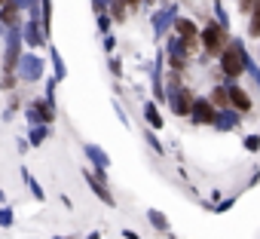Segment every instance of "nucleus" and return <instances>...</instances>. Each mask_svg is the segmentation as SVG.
<instances>
[{"label":"nucleus","instance_id":"5701e85b","mask_svg":"<svg viewBox=\"0 0 260 239\" xmlns=\"http://www.w3.org/2000/svg\"><path fill=\"white\" fill-rule=\"evenodd\" d=\"M214 22H220L223 28H230V19H226V10L220 4H214Z\"/></svg>","mask_w":260,"mask_h":239},{"label":"nucleus","instance_id":"7ed1b4c3","mask_svg":"<svg viewBox=\"0 0 260 239\" xmlns=\"http://www.w3.org/2000/svg\"><path fill=\"white\" fill-rule=\"evenodd\" d=\"M193 95H190V89L187 86H181L175 77H172V83H169V104H172V110L178 113V116H190L193 113Z\"/></svg>","mask_w":260,"mask_h":239},{"label":"nucleus","instance_id":"1a4fd4ad","mask_svg":"<svg viewBox=\"0 0 260 239\" xmlns=\"http://www.w3.org/2000/svg\"><path fill=\"white\" fill-rule=\"evenodd\" d=\"M28 116L34 120V123H49L55 113H52V104H49V101H46V104H43V101H34L31 110H28Z\"/></svg>","mask_w":260,"mask_h":239},{"label":"nucleus","instance_id":"c756f323","mask_svg":"<svg viewBox=\"0 0 260 239\" xmlns=\"http://www.w3.org/2000/svg\"><path fill=\"white\" fill-rule=\"evenodd\" d=\"M254 184H260V172H254V175H251V181H248V187H254Z\"/></svg>","mask_w":260,"mask_h":239},{"label":"nucleus","instance_id":"cd10ccee","mask_svg":"<svg viewBox=\"0 0 260 239\" xmlns=\"http://www.w3.org/2000/svg\"><path fill=\"white\" fill-rule=\"evenodd\" d=\"M110 71H113V74H116V77H119V74H122V68H119V62H116V58H110Z\"/></svg>","mask_w":260,"mask_h":239},{"label":"nucleus","instance_id":"2f4dec72","mask_svg":"<svg viewBox=\"0 0 260 239\" xmlns=\"http://www.w3.org/2000/svg\"><path fill=\"white\" fill-rule=\"evenodd\" d=\"M125 4H132V7H138V4H141V0H125Z\"/></svg>","mask_w":260,"mask_h":239},{"label":"nucleus","instance_id":"f03ea898","mask_svg":"<svg viewBox=\"0 0 260 239\" xmlns=\"http://www.w3.org/2000/svg\"><path fill=\"white\" fill-rule=\"evenodd\" d=\"M199 40H202V49H205L208 55H220V52L226 49V43H230L226 28H223L220 22L205 25V28H202V34H199Z\"/></svg>","mask_w":260,"mask_h":239},{"label":"nucleus","instance_id":"4be33fe9","mask_svg":"<svg viewBox=\"0 0 260 239\" xmlns=\"http://www.w3.org/2000/svg\"><path fill=\"white\" fill-rule=\"evenodd\" d=\"M144 138H147V144H150L156 154H162V144H159V138H156V129H147V132H144Z\"/></svg>","mask_w":260,"mask_h":239},{"label":"nucleus","instance_id":"dca6fc26","mask_svg":"<svg viewBox=\"0 0 260 239\" xmlns=\"http://www.w3.org/2000/svg\"><path fill=\"white\" fill-rule=\"evenodd\" d=\"M25 43H31V46H40L43 40H40V28H37V22H31L28 28H25Z\"/></svg>","mask_w":260,"mask_h":239},{"label":"nucleus","instance_id":"6e6552de","mask_svg":"<svg viewBox=\"0 0 260 239\" xmlns=\"http://www.w3.org/2000/svg\"><path fill=\"white\" fill-rule=\"evenodd\" d=\"M175 34L184 37L190 46H196V40H199V28H196L190 19H175Z\"/></svg>","mask_w":260,"mask_h":239},{"label":"nucleus","instance_id":"473e14b6","mask_svg":"<svg viewBox=\"0 0 260 239\" xmlns=\"http://www.w3.org/2000/svg\"><path fill=\"white\" fill-rule=\"evenodd\" d=\"M147 4H153V0H147Z\"/></svg>","mask_w":260,"mask_h":239},{"label":"nucleus","instance_id":"7c9ffc66","mask_svg":"<svg viewBox=\"0 0 260 239\" xmlns=\"http://www.w3.org/2000/svg\"><path fill=\"white\" fill-rule=\"evenodd\" d=\"M86 239H101V233H89V236H86Z\"/></svg>","mask_w":260,"mask_h":239},{"label":"nucleus","instance_id":"393cba45","mask_svg":"<svg viewBox=\"0 0 260 239\" xmlns=\"http://www.w3.org/2000/svg\"><path fill=\"white\" fill-rule=\"evenodd\" d=\"M52 62H55V74H58V80H61V77H64V65H61L58 52H52Z\"/></svg>","mask_w":260,"mask_h":239},{"label":"nucleus","instance_id":"412c9836","mask_svg":"<svg viewBox=\"0 0 260 239\" xmlns=\"http://www.w3.org/2000/svg\"><path fill=\"white\" fill-rule=\"evenodd\" d=\"M242 144H245V151L257 154V151H260V135H245V138H242Z\"/></svg>","mask_w":260,"mask_h":239},{"label":"nucleus","instance_id":"a878e982","mask_svg":"<svg viewBox=\"0 0 260 239\" xmlns=\"http://www.w3.org/2000/svg\"><path fill=\"white\" fill-rule=\"evenodd\" d=\"M0 224H4V227H10V224H13V215H10V208H0Z\"/></svg>","mask_w":260,"mask_h":239},{"label":"nucleus","instance_id":"bb28decb","mask_svg":"<svg viewBox=\"0 0 260 239\" xmlns=\"http://www.w3.org/2000/svg\"><path fill=\"white\" fill-rule=\"evenodd\" d=\"M98 28L107 31V28H110V19H107V16H98Z\"/></svg>","mask_w":260,"mask_h":239},{"label":"nucleus","instance_id":"ddd939ff","mask_svg":"<svg viewBox=\"0 0 260 239\" xmlns=\"http://www.w3.org/2000/svg\"><path fill=\"white\" fill-rule=\"evenodd\" d=\"M248 34H251V37H260V0H254V7H251V19H248Z\"/></svg>","mask_w":260,"mask_h":239},{"label":"nucleus","instance_id":"39448f33","mask_svg":"<svg viewBox=\"0 0 260 239\" xmlns=\"http://www.w3.org/2000/svg\"><path fill=\"white\" fill-rule=\"evenodd\" d=\"M239 120H242V110H236V107H220L217 116H214V129H217V132H233V129H239Z\"/></svg>","mask_w":260,"mask_h":239},{"label":"nucleus","instance_id":"2eb2a0df","mask_svg":"<svg viewBox=\"0 0 260 239\" xmlns=\"http://www.w3.org/2000/svg\"><path fill=\"white\" fill-rule=\"evenodd\" d=\"M147 221H150L156 230H162V233L169 230V218H166L162 212H156V208H150V212H147Z\"/></svg>","mask_w":260,"mask_h":239},{"label":"nucleus","instance_id":"aec40b11","mask_svg":"<svg viewBox=\"0 0 260 239\" xmlns=\"http://www.w3.org/2000/svg\"><path fill=\"white\" fill-rule=\"evenodd\" d=\"M236 199H239V196H226V199H220V202L214 205V215H223V212H230V208L236 205Z\"/></svg>","mask_w":260,"mask_h":239},{"label":"nucleus","instance_id":"4468645a","mask_svg":"<svg viewBox=\"0 0 260 239\" xmlns=\"http://www.w3.org/2000/svg\"><path fill=\"white\" fill-rule=\"evenodd\" d=\"M245 74H248V80L254 83V89L260 92V68H257V62L248 55V62H245Z\"/></svg>","mask_w":260,"mask_h":239},{"label":"nucleus","instance_id":"20e7f679","mask_svg":"<svg viewBox=\"0 0 260 239\" xmlns=\"http://www.w3.org/2000/svg\"><path fill=\"white\" fill-rule=\"evenodd\" d=\"M217 104L211 101V98H196L193 101V113H190V120L196 126H214V116H217Z\"/></svg>","mask_w":260,"mask_h":239},{"label":"nucleus","instance_id":"423d86ee","mask_svg":"<svg viewBox=\"0 0 260 239\" xmlns=\"http://www.w3.org/2000/svg\"><path fill=\"white\" fill-rule=\"evenodd\" d=\"M230 104H233L236 110H242V113H251V107H254L251 95H248L239 83H230Z\"/></svg>","mask_w":260,"mask_h":239},{"label":"nucleus","instance_id":"f257e3e1","mask_svg":"<svg viewBox=\"0 0 260 239\" xmlns=\"http://www.w3.org/2000/svg\"><path fill=\"white\" fill-rule=\"evenodd\" d=\"M245 62H248V49L242 40H230L226 49L217 55V65H220V74L226 80H239L245 74Z\"/></svg>","mask_w":260,"mask_h":239},{"label":"nucleus","instance_id":"6ab92c4d","mask_svg":"<svg viewBox=\"0 0 260 239\" xmlns=\"http://www.w3.org/2000/svg\"><path fill=\"white\" fill-rule=\"evenodd\" d=\"M43 141H46V123L31 129V144H43Z\"/></svg>","mask_w":260,"mask_h":239},{"label":"nucleus","instance_id":"9b49d317","mask_svg":"<svg viewBox=\"0 0 260 239\" xmlns=\"http://www.w3.org/2000/svg\"><path fill=\"white\" fill-rule=\"evenodd\" d=\"M144 120H147V126H150V129H162V113L156 110V104H153V101H147V104H144Z\"/></svg>","mask_w":260,"mask_h":239},{"label":"nucleus","instance_id":"f8f14e48","mask_svg":"<svg viewBox=\"0 0 260 239\" xmlns=\"http://www.w3.org/2000/svg\"><path fill=\"white\" fill-rule=\"evenodd\" d=\"M208 98H211L217 107H233V104H230V86H214Z\"/></svg>","mask_w":260,"mask_h":239},{"label":"nucleus","instance_id":"f3484780","mask_svg":"<svg viewBox=\"0 0 260 239\" xmlns=\"http://www.w3.org/2000/svg\"><path fill=\"white\" fill-rule=\"evenodd\" d=\"M0 19H4L7 25H16V22H19V4H7V7H4V16H0Z\"/></svg>","mask_w":260,"mask_h":239},{"label":"nucleus","instance_id":"0eeeda50","mask_svg":"<svg viewBox=\"0 0 260 239\" xmlns=\"http://www.w3.org/2000/svg\"><path fill=\"white\" fill-rule=\"evenodd\" d=\"M83 175H86V181H89L92 193H95V196H98V199H101L104 205H113V193L107 190V184H104V175H101V178H95V175H89V169H86Z\"/></svg>","mask_w":260,"mask_h":239},{"label":"nucleus","instance_id":"b1692460","mask_svg":"<svg viewBox=\"0 0 260 239\" xmlns=\"http://www.w3.org/2000/svg\"><path fill=\"white\" fill-rule=\"evenodd\" d=\"M25 178H28V184H31V190H34V196H37V199H43V196H46V193H43V190H40V184H37V181H34V178H31V175H25Z\"/></svg>","mask_w":260,"mask_h":239},{"label":"nucleus","instance_id":"9d476101","mask_svg":"<svg viewBox=\"0 0 260 239\" xmlns=\"http://www.w3.org/2000/svg\"><path fill=\"white\" fill-rule=\"evenodd\" d=\"M86 157L95 163V169H98V175H104V169L110 166V157L101 151V147H95V144H86Z\"/></svg>","mask_w":260,"mask_h":239},{"label":"nucleus","instance_id":"c85d7f7f","mask_svg":"<svg viewBox=\"0 0 260 239\" xmlns=\"http://www.w3.org/2000/svg\"><path fill=\"white\" fill-rule=\"evenodd\" d=\"M122 236H125V239H141V236H138L135 230H122Z\"/></svg>","mask_w":260,"mask_h":239},{"label":"nucleus","instance_id":"a211bd4d","mask_svg":"<svg viewBox=\"0 0 260 239\" xmlns=\"http://www.w3.org/2000/svg\"><path fill=\"white\" fill-rule=\"evenodd\" d=\"M22 65H25V68H22V74H25V77H31V80H34V77H37V71H40V68H37V65H40V62H37V58H34V55H28V58H25V62H22Z\"/></svg>","mask_w":260,"mask_h":239}]
</instances>
